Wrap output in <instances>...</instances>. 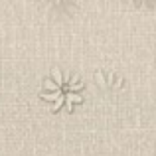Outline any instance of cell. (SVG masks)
I'll return each instance as SVG.
<instances>
[{"instance_id": "obj_1", "label": "cell", "mask_w": 156, "mask_h": 156, "mask_svg": "<svg viewBox=\"0 0 156 156\" xmlns=\"http://www.w3.org/2000/svg\"><path fill=\"white\" fill-rule=\"evenodd\" d=\"M83 81L77 75L71 73H63L59 69H53L51 75L44 81V89L40 93L46 103L51 105V111H61L65 109L67 113H71L73 107L83 103Z\"/></svg>"}]
</instances>
